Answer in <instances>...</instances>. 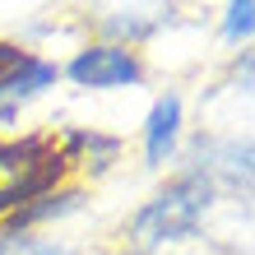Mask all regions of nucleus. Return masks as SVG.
I'll return each instance as SVG.
<instances>
[{
    "mask_svg": "<svg viewBox=\"0 0 255 255\" xmlns=\"http://www.w3.org/2000/svg\"><path fill=\"white\" fill-rule=\"evenodd\" d=\"M223 200L218 190L186 167H172L121 223V242L134 255H162L204 237V223Z\"/></svg>",
    "mask_w": 255,
    "mask_h": 255,
    "instance_id": "f257e3e1",
    "label": "nucleus"
},
{
    "mask_svg": "<svg viewBox=\"0 0 255 255\" xmlns=\"http://www.w3.org/2000/svg\"><path fill=\"white\" fill-rule=\"evenodd\" d=\"M56 148H61L70 181H79L93 190V181L112 176L126 158V134H116L107 126H56Z\"/></svg>",
    "mask_w": 255,
    "mask_h": 255,
    "instance_id": "0eeeda50",
    "label": "nucleus"
},
{
    "mask_svg": "<svg viewBox=\"0 0 255 255\" xmlns=\"http://www.w3.org/2000/svg\"><path fill=\"white\" fill-rule=\"evenodd\" d=\"M93 204V190L79 186V181H65V186H56L47 195H37L33 204H23L19 214H9L5 223H0V232H14V237H47L56 228H65L70 218H79L84 209Z\"/></svg>",
    "mask_w": 255,
    "mask_h": 255,
    "instance_id": "1a4fd4ad",
    "label": "nucleus"
},
{
    "mask_svg": "<svg viewBox=\"0 0 255 255\" xmlns=\"http://www.w3.org/2000/svg\"><path fill=\"white\" fill-rule=\"evenodd\" d=\"M251 37H255V0H228L218 9V42L242 51L251 47Z\"/></svg>",
    "mask_w": 255,
    "mask_h": 255,
    "instance_id": "9d476101",
    "label": "nucleus"
},
{
    "mask_svg": "<svg viewBox=\"0 0 255 255\" xmlns=\"http://www.w3.org/2000/svg\"><path fill=\"white\" fill-rule=\"evenodd\" d=\"M65 181H70V167L51 130L0 134V223Z\"/></svg>",
    "mask_w": 255,
    "mask_h": 255,
    "instance_id": "f03ea898",
    "label": "nucleus"
},
{
    "mask_svg": "<svg viewBox=\"0 0 255 255\" xmlns=\"http://www.w3.org/2000/svg\"><path fill=\"white\" fill-rule=\"evenodd\" d=\"M61 88V61L19 37H0V107L28 112Z\"/></svg>",
    "mask_w": 255,
    "mask_h": 255,
    "instance_id": "39448f33",
    "label": "nucleus"
},
{
    "mask_svg": "<svg viewBox=\"0 0 255 255\" xmlns=\"http://www.w3.org/2000/svg\"><path fill=\"white\" fill-rule=\"evenodd\" d=\"M61 84H70L74 93H134L148 84V56L84 37L70 47V56H61Z\"/></svg>",
    "mask_w": 255,
    "mask_h": 255,
    "instance_id": "20e7f679",
    "label": "nucleus"
},
{
    "mask_svg": "<svg viewBox=\"0 0 255 255\" xmlns=\"http://www.w3.org/2000/svg\"><path fill=\"white\" fill-rule=\"evenodd\" d=\"M0 255H79L65 237H14V232H0Z\"/></svg>",
    "mask_w": 255,
    "mask_h": 255,
    "instance_id": "9b49d317",
    "label": "nucleus"
},
{
    "mask_svg": "<svg viewBox=\"0 0 255 255\" xmlns=\"http://www.w3.org/2000/svg\"><path fill=\"white\" fill-rule=\"evenodd\" d=\"M176 5H102V9H88V37L98 42H116V47H130V51H144L176 23Z\"/></svg>",
    "mask_w": 255,
    "mask_h": 255,
    "instance_id": "6e6552de",
    "label": "nucleus"
},
{
    "mask_svg": "<svg viewBox=\"0 0 255 255\" xmlns=\"http://www.w3.org/2000/svg\"><path fill=\"white\" fill-rule=\"evenodd\" d=\"M186 134H190L186 93L181 88H158L148 112H144V121H139V162H144V172L167 176L176 167V158H181V148H186Z\"/></svg>",
    "mask_w": 255,
    "mask_h": 255,
    "instance_id": "423d86ee",
    "label": "nucleus"
},
{
    "mask_svg": "<svg viewBox=\"0 0 255 255\" xmlns=\"http://www.w3.org/2000/svg\"><path fill=\"white\" fill-rule=\"evenodd\" d=\"M176 167L204 176L218 190V200L251 204V181H255V144L246 130H190Z\"/></svg>",
    "mask_w": 255,
    "mask_h": 255,
    "instance_id": "7ed1b4c3",
    "label": "nucleus"
}]
</instances>
